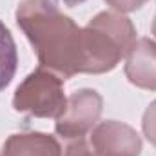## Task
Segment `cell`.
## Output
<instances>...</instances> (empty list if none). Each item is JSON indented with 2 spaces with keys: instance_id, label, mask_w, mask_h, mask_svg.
Here are the masks:
<instances>
[{
  "instance_id": "3",
  "label": "cell",
  "mask_w": 156,
  "mask_h": 156,
  "mask_svg": "<svg viewBox=\"0 0 156 156\" xmlns=\"http://www.w3.org/2000/svg\"><path fill=\"white\" fill-rule=\"evenodd\" d=\"M13 105L16 111H26L35 116L60 118L67 109V100L62 91V80L38 69L18 85Z\"/></svg>"
},
{
  "instance_id": "5",
  "label": "cell",
  "mask_w": 156,
  "mask_h": 156,
  "mask_svg": "<svg viewBox=\"0 0 156 156\" xmlns=\"http://www.w3.org/2000/svg\"><path fill=\"white\" fill-rule=\"evenodd\" d=\"M91 140L96 156H138L142 149L138 134L118 122H105L98 125Z\"/></svg>"
},
{
  "instance_id": "2",
  "label": "cell",
  "mask_w": 156,
  "mask_h": 156,
  "mask_svg": "<svg viewBox=\"0 0 156 156\" xmlns=\"http://www.w3.org/2000/svg\"><path fill=\"white\" fill-rule=\"evenodd\" d=\"M134 40L133 24L115 13L96 15L83 29L85 73L111 71Z\"/></svg>"
},
{
  "instance_id": "10",
  "label": "cell",
  "mask_w": 156,
  "mask_h": 156,
  "mask_svg": "<svg viewBox=\"0 0 156 156\" xmlns=\"http://www.w3.org/2000/svg\"><path fill=\"white\" fill-rule=\"evenodd\" d=\"M107 2L118 11H134L142 7L145 0H107Z\"/></svg>"
},
{
  "instance_id": "11",
  "label": "cell",
  "mask_w": 156,
  "mask_h": 156,
  "mask_svg": "<svg viewBox=\"0 0 156 156\" xmlns=\"http://www.w3.org/2000/svg\"><path fill=\"white\" fill-rule=\"evenodd\" d=\"M66 156H96V154H93V151L87 147L85 142H76V144H71L66 149Z\"/></svg>"
},
{
  "instance_id": "7",
  "label": "cell",
  "mask_w": 156,
  "mask_h": 156,
  "mask_svg": "<svg viewBox=\"0 0 156 156\" xmlns=\"http://www.w3.org/2000/svg\"><path fill=\"white\" fill-rule=\"evenodd\" d=\"M0 156H60V145L55 138L40 133L13 134Z\"/></svg>"
},
{
  "instance_id": "1",
  "label": "cell",
  "mask_w": 156,
  "mask_h": 156,
  "mask_svg": "<svg viewBox=\"0 0 156 156\" xmlns=\"http://www.w3.org/2000/svg\"><path fill=\"white\" fill-rule=\"evenodd\" d=\"M16 20L42 66L66 78L85 73L83 29L60 13L56 0H24L18 5Z\"/></svg>"
},
{
  "instance_id": "9",
  "label": "cell",
  "mask_w": 156,
  "mask_h": 156,
  "mask_svg": "<svg viewBox=\"0 0 156 156\" xmlns=\"http://www.w3.org/2000/svg\"><path fill=\"white\" fill-rule=\"evenodd\" d=\"M144 131H145L147 138L156 145V102L153 105H149V109L144 116Z\"/></svg>"
},
{
  "instance_id": "12",
  "label": "cell",
  "mask_w": 156,
  "mask_h": 156,
  "mask_svg": "<svg viewBox=\"0 0 156 156\" xmlns=\"http://www.w3.org/2000/svg\"><path fill=\"white\" fill-rule=\"evenodd\" d=\"M80 2H83V0H66L67 5H75V4H80Z\"/></svg>"
},
{
  "instance_id": "4",
  "label": "cell",
  "mask_w": 156,
  "mask_h": 156,
  "mask_svg": "<svg viewBox=\"0 0 156 156\" xmlns=\"http://www.w3.org/2000/svg\"><path fill=\"white\" fill-rule=\"evenodd\" d=\"M102 113V98L96 91L83 89L71 94L67 109L56 122V133L64 138H78L98 120Z\"/></svg>"
},
{
  "instance_id": "13",
  "label": "cell",
  "mask_w": 156,
  "mask_h": 156,
  "mask_svg": "<svg viewBox=\"0 0 156 156\" xmlns=\"http://www.w3.org/2000/svg\"><path fill=\"white\" fill-rule=\"evenodd\" d=\"M153 33L156 35V18H154V24H153Z\"/></svg>"
},
{
  "instance_id": "6",
  "label": "cell",
  "mask_w": 156,
  "mask_h": 156,
  "mask_svg": "<svg viewBox=\"0 0 156 156\" xmlns=\"http://www.w3.org/2000/svg\"><path fill=\"white\" fill-rule=\"evenodd\" d=\"M127 55V78L138 87L156 89V44L142 38L131 45Z\"/></svg>"
},
{
  "instance_id": "8",
  "label": "cell",
  "mask_w": 156,
  "mask_h": 156,
  "mask_svg": "<svg viewBox=\"0 0 156 156\" xmlns=\"http://www.w3.org/2000/svg\"><path fill=\"white\" fill-rule=\"evenodd\" d=\"M16 64H18V56H16L15 40L11 37L9 29L0 20V91L5 89L13 80Z\"/></svg>"
}]
</instances>
